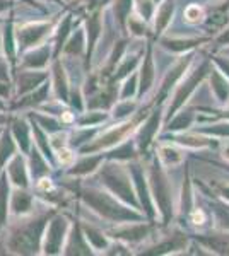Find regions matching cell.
<instances>
[{
	"instance_id": "cell-4",
	"label": "cell",
	"mask_w": 229,
	"mask_h": 256,
	"mask_svg": "<svg viewBox=\"0 0 229 256\" xmlns=\"http://www.w3.org/2000/svg\"><path fill=\"white\" fill-rule=\"evenodd\" d=\"M70 120H72V114H70V113L64 114V122H70Z\"/></svg>"
},
{
	"instance_id": "cell-1",
	"label": "cell",
	"mask_w": 229,
	"mask_h": 256,
	"mask_svg": "<svg viewBox=\"0 0 229 256\" xmlns=\"http://www.w3.org/2000/svg\"><path fill=\"white\" fill-rule=\"evenodd\" d=\"M72 159H74L72 152L67 150V148H60V150H58V160H60L62 164H70Z\"/></svg>"
},
{
	"instance_id": "cell-3",
	"label": "cell",
	"mask_w": 229,
	"mask_h": 256,
	"mask_svg": "<svg viewBox=\"0 0 229 256\" xmlns=\"http://www.w3.org/2000/svg\"><path fill=\"white\" fill-rule=\"evenodd\" d=\"M193 220L197 222V224H202V220H203V214H202V212H195Z\"/></svg>"
},
{
	"instance_id": "cell-2",
	"label": "cell",
	"mask_w": 229,
	"mask_h": 256,
	"mask_svg": "<svg viewBox=\"0 0 229 256\" xmlns=\"http://www.w3.org/2000/svg\"><path fill=\"white\" fill-rule=\"evenodd\" d=\"M40 188H41V190H52V188H53V184L50 183V180H47V178H43V180L40 181Z\"/></svg>"
}]
</instances>
